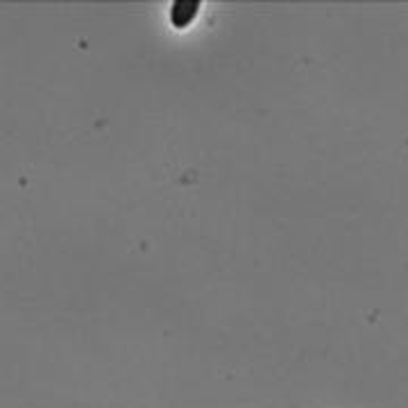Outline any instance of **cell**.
<instances>
[{
  "label": "cell",
  "mask_w": 408,
  "mask_h": 408,
  "mask_svg": "<svg viewBox=\"0 0 408 408\" xmlns=\"http://www.w3.org/2000/svg\"><path fill=\"white\" fill-rule=\"evenodd\" d=\"M200 9V3L198 0H177L173 3V9H171V21L175 28H186L190 21L195 18Z\"/></svg>",
  "instance_id": "cell-1"
}]
</instances>
